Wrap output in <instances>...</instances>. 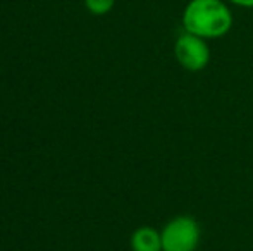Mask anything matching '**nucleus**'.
I'll return each instance as SVG.
<instances>
[{
  "label": "nucleus",
  "mask_w": 253,
  "mask_h": 251,
  "mask_svg": "<svg viewBox=\"0 0 253 251\" xmlns=\"http://www.w3.org/2000/svg\"><path fill=\"white\" fill-rule=\"evenodd\" d=\"M226 2L241 9H253V0H226Z\"/></svg>",
  "instance_id": "6"
},
{
  "label": "nucleus",
  "mask_w": 253,
  "mask_h": 251,
  "mask_svg": "<svg viewBox=\"0 0 253 251\" xmlns=\"http://www.w3.org/2000/svg\"><path fill=\"white\" fill-rule=\"evenodd\" d=\"M174 57L183 69L190 72H200L209 66L212 57L209 40L183 31L174 43Z\"/></svg>",
  "instance_id": "3"
},
{
  "label": "nucleus",
  "mask_w": 253,
  "mask_h": 251,
  "mask_svg": "<svg viewBox=\"0 0 253 251\" xmlns=\"http://www.w3.org/2000/svg\"><path fill=\"white\" fill-rule=\"evenodd\" d=\"M84 5L93 16H105L114 9L116 0H84Z\"/></svg>",
  "instance_id": "5"
},
{
  "label": "nucleus",
  "mask_w": 253,
  "mask_h": 251,
  "mask_svg": "<svg viewBox=\"0 0 253 251\" xmlns=\"http://www.w3.org/2000/svg\"><path fill=\"white\" fill-rule=\"evenodd\" d=\"M131 250L133 251H164L162 248V234L160 231L141 225L131 234Z\"/></svg>",
  "instance_id": "4"
},
{
  "label": "nucleus",
  "mask_w": 253,
  "mask_h": 251,
  "mask_svg": "<svg viewBox=\"0 0 253 251\" xmlns=\"http://www.w3.org/2000/svg\"><path fill=\"white\" fill-rule=\"evenodd\" d=\"M160 234L164 251H197L202 238L200 225L191 215H177L170 218Z\"/></svg>",
  "instance_id": "2"
},
{
  "label": "nucleus",
  "mask_w": 253,
  "mask_h": 251,
  "mask_svg": "<svg viewBox=\"0 0 253 251\" xmlns=\"http://www.w3.org/2000/svg\"><path fill=\"white\" fill-rule=\"evenodd\" d=\"M183 30L205 40H219L231 31L233 10L226 0H190L181 16Z\"/></svg>",
  "instance_id": "1"
}]
</instances>
